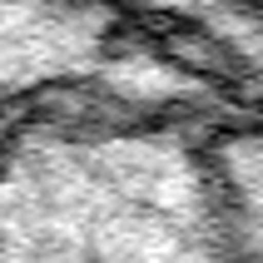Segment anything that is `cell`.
<instances>
[{"label":"cell","instance_id":"3","mask_svg":"<svg viewBox=\"0 0 263 263\" xmlns=\"http://www.w3.org/2000/svg\"><path fill=\"white\" fill-rule=\"evenodd\" d=\"M243 5H253V10H263V0H243Z\"/></svg>","mask_w":263,"mask_h":263},{"label":"cell","instance_id":"2","mask_svg":"<svg viewBox=\"0 0 263 263\" xmlns=\"http://www.w3.org/2000/svg\"><path fill=\"white\" fill-rule=\"evenodd\" d=\"M40 104L238 109L124 0H0V115Z\"/></svg>","mask_w":263,"mask_h":263},{"label":"cell","instance_id":"1","mask_svg":"<svg viewBox=\"0 0 263 263\" xmlns=\"http://www.w3.org/2000/svg\"><path fill=\"white\" fill-rule=\"evenodd\" d=\"M214 119L40 104L0 129V258H223Z\"/></svg>","mask_w":263,"mask_h":263},{"label":"cell","instance_id":"4","mask_svg":"<svg viewBox=\"0 0 263 263\" xmlns=\"http://www.w3.org/2000/svg\"><path fill=\"white\" fill-rule=\"evenodd\" d=\"M5 119H10V115H0V129H5Z\"/></svg>","mask_w":263,"mask_h":263}]
</instances>
